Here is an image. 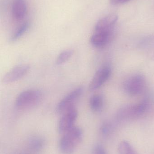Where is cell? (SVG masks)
<instances>
[{
    "label": "cell",
    "instance_id": "2e32d148",
    "mask_svg": "<svg viewBox=\"0 0 154 154\" xmlns=\"http://www.w3.org/2000/svg\"><path fill=\"white\" fill-rule=\"evenodd\" d=\"M73 54V51L72 50L68 49L62 51L57 57L56 60V64L57 65H61L69 60Z\"/></svg>",
    "mask_w": 154,
    "mask_h": 154
},
{
    "label": "cell",
    "instance_id": "6da1fadb",
    "mask_svg": "<svg viewBox=\"0 0 154 154\" xmlns=\"http://www.w3.org/2000/svg\"><path fill=\"white\" fill-rule=\"evenodd\" d=\"M59 142V148L63 154H73L83 137L82 129L74 126L64 134Z\"/></svg>",
    "mask_w": 154,
    "mask_h": 154
},
{
    "label": "cell",
    "instance_id": "7c38bea8",
    "mask_svg": "<svg viewBox=\"0 0 154 154\" xmlns=\"http://www.w3.org/2000/svg\"><path fill=\"white\" fill-rule=\"evenodd\" d=\"M27 145L28 148L32 152H39L45 146V141L42 137L33 136L29 138Z\"/></svg>",
    "mask_w": 154,
    "mask_h": 154
},
{
    "label": "cell",
    "instance_id": "5b68a950",
    "mask_svg": "<svg viewBox=\"0 0 154 154\" xmlns=\"http://www.w3.org/2000/svg\"><path fill=\"white\" fill-rule=\"evenodd\" d=\"M83 91L82 88L79 87L66 95L57 105L56 112L58 114L63 113L74 107V104L80 97Z\"/></svg>",
    "mask_w": 154,
    "mask_h": 154
},
{
    "label": "cell",
    "instance_id": "8992f818",
    "mask_svg": "<svg viewBox=\"0 0 154 154\" xmlns=\"http://www.w3.org/2000/svg\"><path fill=\"white\" fill-rule=\"evenodd\" d=\"M77 116V111L74 107L63 113L58 125V130L59 133L64 134L75 126L74 124Z\"/></svg>",
    "mask_w": 154,
    "mask_h": 154
},
{
    "label": "cell",
    "instance_id": "7a4b0ae2",
    "mask_svg": "<svg viewBox=\"0 0 154 154\" xmlns=\"http://www.w3.org/2000/svg\"><path fill=\"white\" fill-rule=\"evenodd\" d=\"M42 97V93L39 90H28L18 95L15 100V105L18 108L22 109L30 108L38 105Z\"/></svg>",
    "mask_w": 154,
    "mask_h": 154
},
{
    "label": "cell",
    "instance_id": "277c9868",
    "mask_svg": "<svg viewBox=\"0 0 154 154\" xmlns=\"http://www.w3.org/2000/svg\"><path fill=\"white\" fill-rule=\"evenodd\" d=\"M149 104L147 100L122 109L118 113V117L121 119H136L140 117L146 112Z\"/></svg>",
    "mask_w": 154,
    "mask_h": 154
},
{
    "label": "cell",
    "instance_id": "e0dca14e",
    "mask_svg": "<svg viewBox=\"0 0 154 154\" xmlns=\"http://www.w3.org/2000/svg\"><path fill=\"white\" fill-rule=\"evenodd\" d=\"M99 131L102 136H108L113 131L112 125L109 122H105L101 125Z\"/></svg>",
    "mask_w": 154,
    "mask_h": 154
},
{
    "label": "cell",
    "instance_id": "8fae6325",
    "mask_svg": "<svg viewBox=\"0 0 154 154\" xmlns=\"http://www.w3.org/2000/svg\"><path fill=\"white\" fill-rule=\"evenodd\" d=\"M26 0H14L12 7L13 17L17 21L22 20L27 13Z\"/></svg>",
    "mask_w": 154,
    "mask_h": 154
},
{
    "label": "cell",
    "instance_id": "3957f363",
    "mask_svg": "<svg viewBox=\"0 0 154 154\" xmlns=\"http://www.w3.org/2000/svg\"><path fill=\"white\" fill-rule=\"evenodd\" d=\"M146 82L143 76L136 75L129 77L125 81L124 88L128 95L135 96L141 94L145 88Z\"/></svg>",
    "mask_w": 154,
    "mask_h": 154
},
{
    "label": "cell",
    "instance_id": "30bf717a",
    "mask_svg": "<svg viewBox=\"0 0 154 154\" xmlns=\"http://www.w3.org/2000/svg\"><path fill=\"white\" fill-rule=\"evenodd\" d=\"M118 20L116 14H109L98 21L95 27V31H112Z\"/></svg>",
    "mask_w": 154,
    "mask_h": 154
},
{
    "label": "cell",
    "instance_id": "9a60e30c",
    "mask_svg": "<svg viewBox=\"0 0 154 154\" xmlns=\"http://www.w3.org/2000/svg\"><path fill=\"white\" fill-rule=\"evenodd\" d=\"M29 27L30 23H29L25 22L23 23L15 30L12 35L11 38V41L14 42L20 38L27 31Z\"/></svg>",
    "mask_w": 154,
    "mask_h": 154
},
{
    "label": "cell",
    "instance_id": "4fadbf2b",
    "mask_svg": "<svg viewBox=\"0 0 154 154\" xmlns=\"http://www.w3.org/2000/svg\"><path fill=\"white\" fill-rule=\"evenodd\" d=\"M103 105L104 99L101 95L96 94L90 98V106L91 110L94 112H100L103 109Z\"/></svg>",
    "mask_w": 154,
    "mask_h": 154
},
{
    "label": "cell",
    "instance_id": "ba28073f",
    "mask_svg": "<svg viewBox=\"0 0 154 154\" xmlns=\"http://www.w3.org/2000/svg\"><path fill=\"white\" fill-rule=\"evenodd\" d=\"M111 72V69L108 66L103 67L98 69L90 84V90H96L102 86L109 79Z\"/></svg>",
    "mask_w": 154,
    "mask_h": 154
},
{
    "label": "cell",
    "instance_id": "5bb4252c",
    "mask_svg": "<svg viewBox=\"0 0 154 154\" xmlns=\"http://www.w3.org/2000/svg\"><path fill=\"white\" fill-rule=\"evenodd\" d=\"M119 154H137L131 144L127 141H123L118 146Z\"/></svg>",
    "mask_w": 154,
    "mask_h": 154
},
{
    "label": "cell",
    "instance_id": "d6986e66",
    "mask_svg": "<svg viewBox=\"0 0 154 154\" xmlns=\"http://www.w3.org/2000/svg\"><path fill=\"white\" fill-rule=\"evenodd\" d=\"M129 1L130 0H110V2L111 4L117 5L121 4L127 2Z\"/></svg>",
    "mask_w": 154,
    "mask_h": 154
},
{
    "label": "cell",
    "instance_id": "9c48e42d",
    "mask_svg": "<svg viewBox=\"0 0 154 154\" xmlns=\"http://www.w3.org/2000/svg\"><path fill=\"white\" fill-rule=\"evenodd\" d=\"M112 31H95L90 38V43L95 48H103L110 41L113 35Z\"/></svg>",
    "mask_w": 154,
    "mask_h": 154
},
{
    "label": "cell",
    "instance_id": "52a82bcc",
    "mask_svg": "<svg viewBox=\"0 0 154 154\" xmlns=\"http://www.w3.org/2000/svg\"><path fill=\"white\" fill-rule=\"evenodd\" d=\"M30 69L28 65H21L17 66L8 71L3 77L2 82L5 84L12 83L24 76Z\"/></svg>",
    "mask_w": 154,
    "mask_h": 154
},
{
    "label": "cell",
    "instance_id": "ac0fdd59",
    "mask_svg": "<svg viewBox=\"0 0 154 154\" xmlns=\"http://www.w3.org/2000/svg\"><path fill=\"white\" fill-rule=\"evenodd\" d=\"M93 154H107L104 146L101 144H97L95 146Z\"/></svg>",
    "mask_w": 154,
    "mask_h": 154
}]
</instances>
